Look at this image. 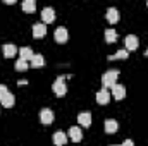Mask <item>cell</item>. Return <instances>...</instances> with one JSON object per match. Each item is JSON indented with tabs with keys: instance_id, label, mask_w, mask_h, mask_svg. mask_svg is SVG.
<instances>
[{
	"instance_id": "obj_11",
	"label": "cell",
	"mask_w": 148,
	"mask_h": 146,
	"mask_svg": "<svg viewBox=\"0 0 148 146\" xmlns=\"http://www.w3.org/2000/svg\"><path fill=\"white\" fill-rule=\"evenodd\" d=\"M35 57V53H33V50L29 48V46H23V48H19V59H23V60H29L31 62V59Z\"/></svg>"
},
{
	"instance_id": "obj_7",
	"label": "cell",
	"mask_w": 148,
	"mask_h": 146,
	"mask_svg": "<svg viewBox=\"0 0 148 146\" xmlns=\"http://www.w3.org/2000/svg\"><path fill=\"white\" fill-rule=\"evenodd\" d=\"M110 95L115 98V100H122V98L126 96V88H124L122 84H117V83H115V84L110 88Z\"/></svg>"
},
{
	"instance_id": "obj_23",
	"label": "cell",
	"mask_w": 148,
	"mask_h": 146,
	"mask_svg": "<svg viewBox=\"0 0 148 146\" xmlns=\"http://www.w3.org/2000/svg\"><path fill=\"white\" fill-rule=\"evenodd\" d=\"M5 93H9V89H7V86H5V84H0V96H3Z\"/></svg>"
},
{
	"instance_id": "obj_24",
	"label": "cell",
	"mask_w": 148,
	"mask_h": 146,
	"mask_svg": "<svg viewBox=\"0 0 148 146\" xmlns=\"http://www.w3.org/2000/svg\"><path fill=\"white\" fill-rule=\"evenodd\" d=\"M121 146H134V143H133L131 139H126V141H124V143H122Z\"/></svg>"
},
{
	"instance_id": "obj_8",
	"label": "cell",
	"mask_w": 148,
	"mask_h": 146,
	"mask_svg": "<svg viewBox=\"0 0 148 146\" xmlns=\"http://www.w3.org/2000/svg\"><path fill=\"white\" fill-rule=\"evenodd\" d=\"M124 43H126V50H127V52H133V50H136V48L140 46L138 36H134V35H127L126 40H124Z\"/></svg>"
},
{
	"instance_id": "obj_15",
	"label": "cell",
	"mask_w": 148,
	"mask_h": 146,
	"mask_svg": "<svg viewBox=\"0 0 148 146\" xmlns=\"http://www.w3.org/2000/svg\"><path fill=\"white\" fill-rule=\"evenodd\" d=\"M2 52H3V57L5 59H12L17 53V46L16 45H3L2 46Z\"/></svg>"
},
{
	"instance_id": "obj_9",
	"label": "cell",
	"mask_w": 148,
	"mask_h": 146,
	"mask_svg": "<svg viewBox=\"0 0 148 146\" xmlns=\"http://www.w3.org/2000/svg\"><path fill=\"white\" fill-rule=\"evenodd\" d=\"M14 103H16V98H14V95H12L10 91L5 93L3 96H0V105H2V107L10 108V107H14Z\"/></svg>"
},
{
	"instance_id": "obj_16",
	"label": "cell",
	"mask_w": 148,
	"mask_h": 146,
	"mask_svg": "<svg viewBox=\"0 0 148 146\" xmlns=\"http://www.w3.org/2000/svg\"><path fill=\"white\" fill-rule=\"evenodd\" d=\"M69 138H71V141H74V143H79V141L83 139V132H81V129L73 126V127L69 129Z\"/></svg>"
},
{
	"instance_id": "obj_21",
	"label": "cell",
	"mask_w": 148,
	"mask_h": 146,
	"mask_svg": "<svg viewBox=\"0 0 148 146\" xmlns=\"http://www.w3.org/2000/svg\"><path fill=\"white\" fill-rule=\"evenodd\" d=\"M105 41H107V43H114V41H117V33H115V29L109 28V29L105 31Z\"/></svg>"
},
{
	"instance_id": "obj_10",
	"label": "cell",
	"mask_w": 148,
	"mask_h": 146,
	"mask_svg": "<svg viewBox=\"0 0 148 146\" xmlns=\"http://www.w3.org/2000/svg\"><path fill=\"white\" fill-rule=\"evenodd\" d=\"M77 124H81L83 127H90L91 126V113L90 112H83L77 115Z\"/></svg>"
},
{
	"instance_id": "obj_20",
	"label": "cell",
	"mask_w": 148,
	"mask_h": 146,
	"mask_svg": "<svg viewBox=\"0 0 148 146\" xmlns=\"http://www.w3.org/2000/svg\"><path fill=\"white\" fill-rule=\"evenodd\" d=\"M43 64H45L43 55H41V53H35V57L31 59V65H33V67H41Z\"/></svg>"
},
{
	"instance_id": "obj_4",
	"label": "cell",
	"mask_w": 148,
	"mask_h": 146,
	"mask_svg": "<svg viewBox=\"0 0 148 146\" xmlns=\"http://www.w3.org/2000/svg\"><path fill=\"white\" fill-rule=\"evenodd\" d=\"M41 19H43V24H45V26L50 24V23H53V21H55V10H53L52 7H45V9L41 10Z\"/></svg>"
},
{
	"instance_id": "obj_3",
	"label": "cell",
	"mask_w": 148,
	"mask_h": 146,
	"mask_svg": "<svg viewBox=\"0 0 148 146\" xmlns=\"http://www.w3.org/2000/svg\"><path fill=\"white\" fill-rule=\"evenodd\" d=\"M53 112L50 108H41L40 110V120H41V124L43 126H50L52 122H53Z\"/></svg>"
},
{
	"instance_id": "obj_14",
	"label": "cell",
	"mask_w": 148,
	"mask_h": 146,
	"mask_svg": "<svg viewBox=\"0 0 148 146\" xmlns=\"http://www.w3.org/2000/svg\"><path fill=\"white\" fill-rule=\"evenodd\" d=\"M119 19H121L119 10H117L115 7H110V9L107 10V21H109L110 24H115V23H119Z\"/></svg>"
},
{
	"instance_id": "obj_19",
	"label": "cell",
	"mask_w": 148,
	"mask_h": 146,
	"mask_svg": "<svg viewBox=\"0 0 148 146\" xmlns=\"http://www.w3.org/2000/svg\"><path fill=\"white\" fill-rule=\"evenodd\" d=\"M36 9V2L35 0H24L23 2V10L24 12H35Z\"/></svg>"
},
{
	"instance_id": "obj_2",
	"label": "cell",
	"mask_w": 148,
	"mask_h": 146,
	"mask_svg": "<svg viewBox=\"0 0 148 146\" xmlns=\"http://www.w3.org/2000/svg\"><path fill=\"white\" fill-rule=\"evenodd\" d=\"M64 79H66V76H60V77H57L55 83L52 84V89H53V93H55L57 96H64V95L67 93V86H66Z\"/></svg>"
},
{
	"instance_id": "obj_1",
	"label": "cell",
	"mask_w": 148,
	"mask_h": 146,
	"mask_svg": "<svg viewBox=\"0 0 148 146\" xmlns=\"http://www.w3.org/2000/svg\"><path fill=\"white\" fill-rule=\"evenodd\" d=\"M117 77H119V71H107V72L102 76V84H103V88H112L114 84H115V81H117Z\"/></svg>"
},
{
	"instance_id": "obj_22",
	"label": "cell",
	"mask_w": 148,
	"mask_h": 146,
	"mask_svg": "<svg viewBox=\"0 0 148 146\" xmlns=\"http://www.w3.org/2000/svg\"><path fill=\"white\" fill-rule=\"evenodd\" d=\"M28 69V62L26 60H23V59H19L17 62H16V71H19V72H24Z\"/></svg>"
},
{
	"instance_id": "obj_5",
	"label": "cell",
	"mask_w": 148,
	"mask_h": 146,
	"mask_svg": "<svg viewBox=\"0 0 148 146\" xmlns=\"http://www.w3.org/2000/svg\"><path fill=\"white\" fill-rule=\"evenodd\" d=\"M110 98H112V95L107 88H102V89L97 93V103H100V105H107V103L110 102Z\"/></svg>"
},
{
	"instance_id": "obj_25",
	"label": "cell",
	"mask_w": 148,
	"mask_h": 146,
	"mask_svg": "<svg viewBox=\"0 0 148 146\" xmlns=\"http://www.w3.org/2000/svg\"><path fill=\"white\" fill-rule=\"evenodd\" d=\"M145 55H147V57H148V50H147V52H145Z\"/></svg>"
},
{
	"instance_id": "obj_13",
	"label": "cell",
	"mask_w": 148,
	"mask_h": 146,
	"mask_svg": "<svg viewBox=\"0 0 148 146\" xmlns=\"http://www.w3.org/2000/svg\"><path fill=\"white\" fill-rule=\"evenodd\" d=\"M117 129H119V122H117V120H114V119H107V120H105V132H107V134L117 132Z\"/></svg>"
},
{
	"instance_id": "obj_26",
	"label": "cell",
	"mask_w": 148,
	"mask_h": 146,
	"mask_svg": "<svg viewBox=\"0 0 148 146\" xmlns=\"http://www.w3.org/2000/svg\"><path fill=\"white\" fill-rule=\"evenodd\" d=\"M110 146H121V145H110Z\"/></svg>"
},
{
	"instance_id": "obj_6",
	"label": "cell",
	"mask_w": 148,
	"mask_h": 146,
	"mask_svg": "<svg viewBox=\"0 0 148 146\" xmlns=\"http://www.w3.org/2000/svg\"><path fill=\"white\" fill-rule=\"evenodd\" d=\"M53 38H55V41L57 43H66L67 41V38H69V33H67V29L66 28H62V26H59L57 29H55V33H53Z\"/></svg>"
},
{
	"instance_id": "obj_12",
	"label": "cell",
	"mask_w": 148,
	"mask_h": 146,
	"mask_svg": "<svg viewBox=\"0 0 148 146\" xmlns=\"http://www.w3.org/2000/svg\"><path fill=\"white\" fill-rule=\"evenodd\" d=\"M47 35V26L43 23H38V24H33V36L35 38H43Z\"/></svg>"
},
{
	"instance_id": "obj_18",
	"label": "cell",
	"mask_w": 148,
	"mask_h": 146,
	"mask_svg": "<svg viewBox=\"0 0 148 146\" xmlns=\"http://www.w3.org/2000/svg\"><path fill=\"white\" fill-rule=\"evenodd\" d=\"M129 57V52L127 50H119V52H115L114 55H109V60H124V59H127Z\"/></svg>"
},
{
	"instance_id": "obj_17",
	"label": "cell",
	"mask_w": 148,
	"mask_h": 146,
	"mask_svg": "<svg viewBox=\"0 0 148 146\" xmlns=\"http://www.w3.org/2000/svg\"><path fill=\"white\" fill-rule=\"evenodd\" d=\"M67 143V136L62 132V131H57L55 134H53V145L55 146H64Z\"/></svg>"
}]
</instances>
